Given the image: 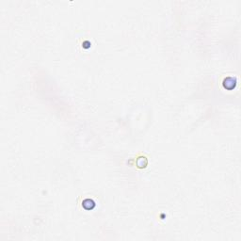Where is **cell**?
Returning a JSON list of instances; mask_svg holds the SVG:
<instances>
[{"label":"cell","instance_id":"cell-2","mask_svg":"<svg viewBox=\"0 0 241 241\" xmlns=\"http://www.w3.org/2000/svg\"><path fill=\"white\" fill-rule=\"evenodd\" d=\"M82 206H83L85 209H87V210H91V209H93L94 206H95V202H94L92 200H91V199H86V200L83 201V202H82Z\"/></svg>","mask_w":241,"mask_h":241},{"label":"cell","instance_id":"cell-1","mask_svg":"<svg viewBox=\"0 0 241 241\" xmlns=\"http://www.w3.org/2000/svg\"><path fill=\"white\" fill-rule=\"evenodd\" d=\"M223 85H224V88L226 89H229V90L233 89L235 88V85H236V79L233 77H227L226 79H224Z\"/></svg>","mask_w":241,"mask_h":241}]
</instances>
